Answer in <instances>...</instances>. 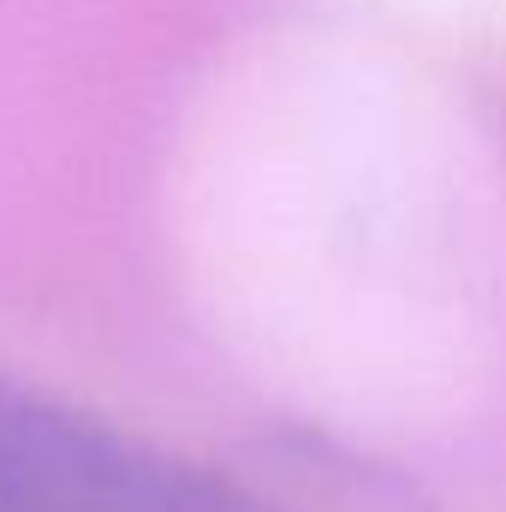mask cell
Returning <instances> with one entry per match:
<instances>
[{"label":"cell","mask_w":506,"mask_h":512,"mask_svg":"<svg viewBox=\"0 0 506 512\" xmlns=\"http://www.w3.org/2000/svg\"><path fill=\"white\" fill-rule=\"evenodd\" d=\"M0 512H268L227 477L0 376Z\"/></svg>","instance_id":"obj_1"}]
</instances>
